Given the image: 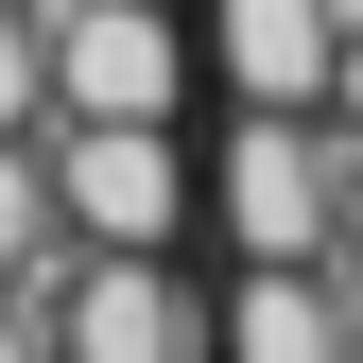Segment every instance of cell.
<instances>
[{"instance_id": "7a4b0ae2", "label": "cell", "mask_w": 363, "mask_h": 363, "mask_svg": "<svg viewBox=\"0 0 363 363\" xmlns=\"http://www.w3.org/2000/svg\"><path fill=\"white\" fill-rule=\"evenodd\" d=\"M35 346L52 363H208V294L173 277V242H69L35 277Z\"/></svg>"}, {"instance_id": "3957f363", "label": "cell", "mask_w": 363, "mask_h": 363, "mask_svg": "<svg viewBox=\"0 0 363 363\" xmlns=\"http://www.w3.org/2000/svg\"><path fill=\"white\" fill-rule=\"evenodd\" d=\"M35 86H52V121H173L191 35H173V0H35Z\"/></svg>"}, {"instance_id": "8fae6325", "label": "cell", "mask_w": 363, "mask_h": 363, "mask_svg": "<svg viewBox=\"0 0 363 363\" xmlns=\"http://www.w3.org/2000/svg\"><path fill=\"white\" fill-rule=\"evenodd\" d=\"M0 363H52V346H35V294H0Z\"/></svg>"}, {"instance_id": "ba28073f", "label": "cell", "mask_w": 363, "mask_h": 363, "mask_svg": "<svg viewBox=\"0 0 363 363\" xmlns=\"http://www.w3.org/2000/svg\"><path fill=\"white\" fill-rule=\"evenodd\" d=\"M52 86H35V0H0V139H35Z\"/></svg>"}, {"instance_id": "277c9868", "label": "cell", "mask_w": 363, "mask_h": 363, "mask_svg": "<svg viewBox=\"0 0 363 363\" xmlns=\"http://www.w3.org/2000/svg\"><path fill=\"white\" fill-rule=\"evenodd\" d=\"M35 173H52L69 242H173L191 225V139L173 121H35Z\"/></svg>"}, {"instance_id": "52a82bcc", "label": "cell", "mask_w": 363, "mask_h": 363, "mask_svg": "<svg viewBox=\"0 0 363 363\" xmlns=\"http://www.w3.org/2000/svg\"><path fill=\"white\" fill-rule=\"evenodd\" d=\"M69 259V225H52V173H35V139H0V294H35Z\"/></svg>"}, {"instance_id": "30bf717a", "label": "cell", "mask_w": 363, "mask_h": 363, "mask_svg": "<svg viewBox=\"0 0 363 363\" xmlns=\"http://www.w3.org/2000/svg\"><path fill=\"white\" fill-rule=\"evenodd\" d=\"M329 277L363 294V139H346V191H329Z\"/></svg>"}, {"instance_id": "5b68a950", "label": "cell", "mask_w": 363, "mask_h": 363, "mask_svg": "<svg viewBox=\"0 0 363 363\" xmlns=\"http://www.w3.org/2000/svg\"><path fill=\"white\" fill-rule=\"evenodd\" d=\"M208 363H346V277L329 259H242L208 294Z\"/></svg>"}, {"instance_id": "9c48e42d", "label": "cell", "mask_w": 363, "mask_h": 363, "mask_svg": "<svg viewBox=\"0 0 363 363\" xmlns=\"http://www.w3.org/2000/svg\"><path fill=\"white\" fill-rule=\"evenodd\" d=\"M311 121H329V139H363V18L329 35V86H311Z\"/></svg>"}, {"instance_id": "8992f818", "label": "cell", "mask_w": 363, "mask_h": 363, "mask_svg": "<svg viewBox=\"0 0 363 363\" xmlns=\"http://www.w3.org/2000/svg\"><path fill=\"white\" fill-rule=\"evenodd\" d=\"M329 35H346V0H208L225 104H311V86H329Z\"/></svg>"}, {"instance_id": "6da1fadb", "label": "cell", "mask_w": 363, "mask_h": 363, "mask_svg": "<svg viewBox=\"0 0 363 363\" xmlns=\"http://www.w3.org/2000/svg\"><path fill=\"white\" fill-rule=\"evenodd\" d=\"M329 191H346V139L311 104H242L225 156L191 173V208L225 225V259H329Z\"/></svg>"}]
</instances>
